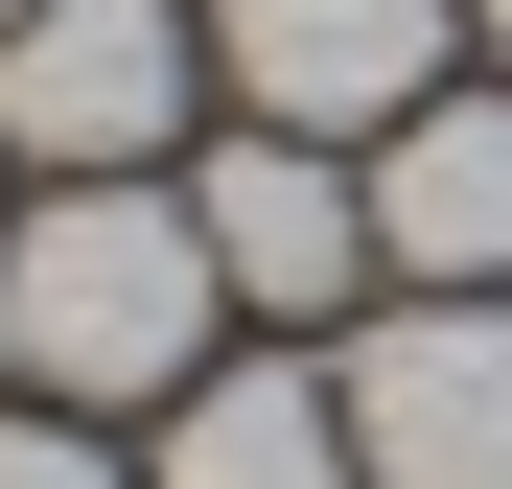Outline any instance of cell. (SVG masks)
Segmentation results:
<instances>
[{"label":"cell","instance_id":"obj_9","mask_svg":"<svg viewBox=\"0 0 512 489\" xmlns=\"http://www.w3.org/2000/svg\"><path fill=\"white\" fill-rule=\"evenodd\" d=\"M0 396H24V303H0Z\"/></svg>","mask_w":512,"mask_h":489},{"label":"cell","instance_id":"obj_3","mask_svg":"<svg viewBox=\"0 0 512 489\" xmlns=\"http://www.w3.org/2000/svg\"><path fill=\"white\" fill-rule=\"evenodd\" d=\"M326 396L373 489H512V280H396V326Z\"/></svg>","mask_w":512,"mask_h":489},{"label":"cell","instance_id":"obj_5","mask_svg":"<svg viewBox=\"0 0 512 489\" xmlns=\"http://www.w3.org/2000/svg\"><path fill=\"white\" fill-rule=\"evenodd\" d=\"M443 47H466V0H210V70L280 140H396L443 94Z\"/></svg>","mask_w":512,"mask_h":489},{"label":"cell","instance_id":"obj_1","mask_svg":"<svg viewBox=\"0 0 512 489\" xmlns=\"http://www.w3.org/2000/svg\"><path fill=\"white\" fill-rule=\"evenodd\" d=\"M0 303H24V396H187L233 280H210L187 187H47L0 233Z\"/></svg>","mask_w":512,"mask_h":489},{"label":"cell","instance_id":"obj_6","mask_svg":"<svg viewBox=\"0 0 512 489\" xmlns=\"http://www.w3.org/2000/svg\"><path fill=\"white\" fill-rule=\"evenodd\" d=\"M373 280H512V94H419L373 140Z\"/></svg>","mask_w":512,"mask_h":489},{"label":"cell","instance_id":"obj_4","mask_svg":"<svg viewBox=\"0 0 512 489\" xmlns=\"http://www.w3.org/2000/svg\"><path fill=\"white\" fill-rule=\"evenodd\" d=\"M187 233H210V280H233L256 326H326V303L373 280V163H350V140L233 117V140L187 163Z\"/></svg>","mask_w":512,"mask_h":489},{"label":"cell","instance_id":"obj_8","mask_svg":"<svg viewBox=\"0 0 512 489\" xmlns=\"http://www.w3.org/2000/svg\"><path fill=\"white\" fill-rule=\"evenodd\" d=\"M0 489H140L94 420H24V396H0Z\"/></svg>","mask_w":512,"mask_h":489},{"label":"cell","instance_id":"obj_11","mask_svg":"<svg viewBox=\"0 0 512 489\" xmlns=\"http://www.w3.org/2000/svg\"><path fill=\"white\" fill-rule=\"evenodd\" d=\"M0 24H24V0H0Z\"/></svg>","mask_w":512,"mask_h":489},{"label":"cell","instance_id":"obj_7","mask_svg":"<svg viewBox=\"0 0 512 489\" xmlns=\"http://www.w3.org/2000/svg\"><path fill=\"white\" fill-rule=\"evenodd\" d=\"M140 489H373V466H350V396L326 373H187V420H163Z\"/></svg>","mask_w":512,"mask_h":489},{"label":"cell","instance_id":"obj_10","mask_svg":"<svg viewBox=\"0 0 512 489\" xmlns=\"http://www.w3.org/2000/svg\"><path fill=\"white\" fill-rule=\"evenodd\" d=\"M466 24H489V47H512V0H466Z\"/></svg>","mask_w":512,"mask_h":489},{"label":"cell","instance_id":"obj_2","mask_svg":"<svg viewBox=\"0 0 512 489\" xmlns=\"http://www.w3.org/2000/svg\"><path fill=\"white\" fill-rule=\"evenodd\" d=\"M187 140V0H24L0 24V163L24 187H140Z\"/></svg>","mask_w":512,"mask_h":489}]
</instances>
